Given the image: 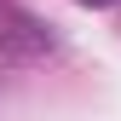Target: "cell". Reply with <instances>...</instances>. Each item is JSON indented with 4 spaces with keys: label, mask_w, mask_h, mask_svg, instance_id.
I'll return each instance as SVG.
<instances>
[{
    "label": "cell",
    "mask_w": 121,
    "mask_h": 121,
    "mask_svg": "<svg viewBox=\"0 0 121 121\" xmlns=\"http://www.w3.org/2000/svg\"><path fill=\"white\" fill-rule=\"evenodd\" d=\"M92 6H110V0H92Z\"/></svg>",
    "instance_id": "obj_1"
}]
</instances>
